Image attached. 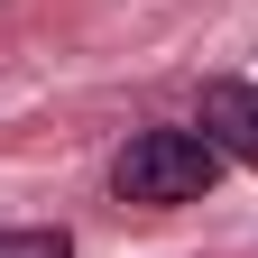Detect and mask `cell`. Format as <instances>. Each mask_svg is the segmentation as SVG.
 Returning a JSON list of instances; mask_svg holds the SVG:
<instances>
[{
  "instance_id": "1",
  "label": "cell",
  "mask_w": 258,
  "mask_h": 258,
  "mask_svg": "<svg viewBox=\"0 0 258 258\" xmlns=\"http://www.w3.org/2000/svg\"><path fill=\"white\" fill-rule=\"evenodd\" d=\"M221 157L194 120H157V129H129V148L111 157V194L139 212H184V203H212L221 184Z\"/></svg>"
},
{
  "instance_id": "2",
  "label": "cell",
  "mask_w": 258,
  "mask_h": 258,
  "mask_svg": "<svg viewBox=\"0 0 258 258\" xmlns=\"http://www.w3.org/2000/svg\"><path fill=\"white\" fill-rule=\"evenodd\" d=\"M194 129L231 157V166H249L258 175V83H240V74H212L203 92H194Z\"/></svg>"
},
{
  "instance_id": "3",
  "label": "cell",
  "mask_w": 258,
  "mask_h": 258,
  "mask_svg": "<svg viewBox=\"0 0 258 258\" xmlns=\"http://www.w3.org/2000/svg\"><path fill=\"white\" fill-rule=\"evenodd\" d=\"M0 258H74V231H55V221H19V231H0Z\"/></svg>"
}]
</instances>
